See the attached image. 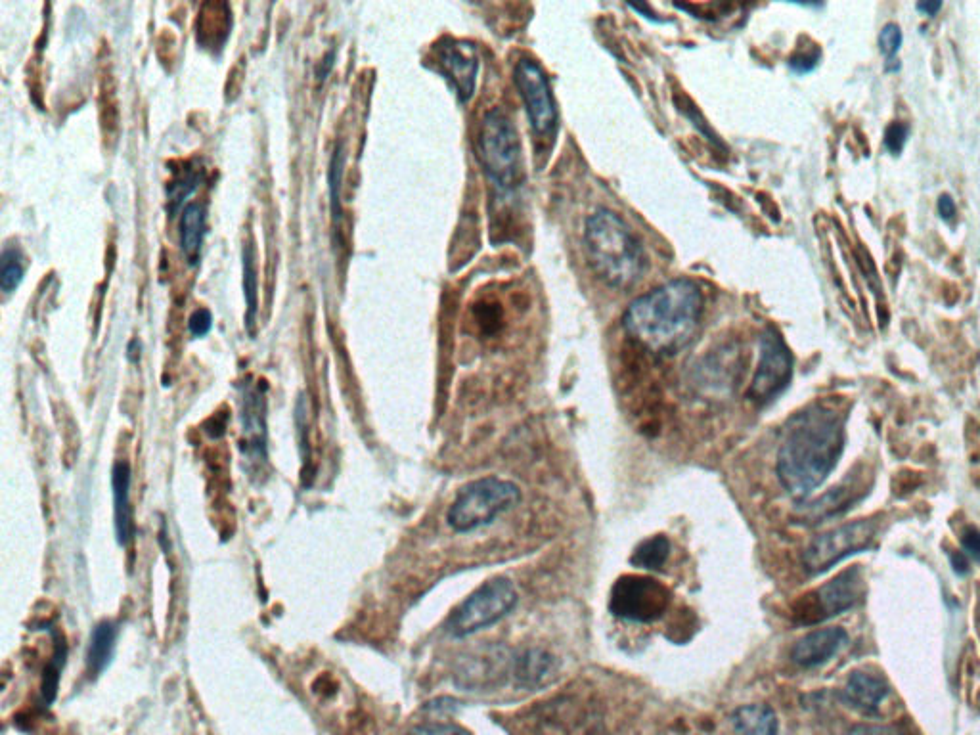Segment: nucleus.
I'll return each mask as SVG.
<instances>
[{
    "mask_svg": "<svg viewBox=\"0 0 980 735\" xmlns=\"http://www.w3.org/2000/svg\"><path fill=\"white\" fill-rule=\"evenodd\" d=\"M845 450V418L825 404H810L783 427L776 471L781 487L806 498L822 487Z\"/></svg>",
    "mask_w": 980,
    "mask_h": 735,
    "instance_id": "nucleus-1",
    "label": "nucleus"
},
{
    "mask_svg": "<svg viewBox=\"0 0 980 735\" xmlns=\"http://www.w3.org/2000/svg\"><path fill=\"white\" fill-rule=\"evenodd\" d=\"M701 314L699 286L678 278L632 301L624 312L623 326L649 353L674 355L693 339Z\"/></svg>",
    "mask_w": 980,
    "mask_h": 735,
    "instance_id": "nucleus-2",
    "label": "nucleus"
},
{
    "mask_svg": "<svg viewBox=\"0 0 980 735\" xmlns=\"http://www.w3.org/2000/svg\"><path fill=\"white\" fill-rule=\"evenodd\" d=\"M584 245L590 267L611 288H628L642 276L646 267L644 249L623 219L600 209L586 221Z\"/></svg>",
    "mask_w": 980,
    "mask_h": 735,
    "instance_id": "nucleus-3",
    "label": "nucleus"
},
{
    "mask_svg": "<svg viewBox=\"0 0 980 735\" xmlns=\"http://www.w3.org/2000/svg\"><path fill=\"white\" fill-rule=\"evenodd\" d=\"M521 502V489L506 479L485 477L458 492L448 510V525L456 533H471L490 525L498 515L510 512Z\"/></svg>",
    "mask_w": 980,
    "mask_h": 735,
    "instance_id": "nucleus-4",
    "label": "nucleus"
},
{
    "mask_svg": "<svg viewBox=\"0 0 980 735\" xmlns=\"http://www.w3.org/2000/svg\"><path fill=\"white\" fill-rule=\"evenodd\" d=\"M485 173L500 190H512L521 179V142L510 117L500 110L485 115L479 133Z\"/></svg>",
    "mask_w": 980,
    "mask_h": 735,
    "instance_id": "nucleus-5",
    "label": "nucleus"
},
{
    "mask_svg": "<svg viewBox=\"0 0 980 735\" xmlns=\"http://www.w3.org/2000/svg\"><path fill=\"white\" fill-rule=\"evenodd\" d=\"M881 535V525L877 519H860L831 529L824 535L816 536L802 554L804 571L812 577L822 575L841 563L843 559L868 552Z\"/></svg>",
    "mask_w": 980,
    "mask_h": 735,
    "instance_id": "nucleus-6",
    "label": "nucleus"
},
{
    "mask_svg": "<svg viewBox=\"0 0 980 735\" xmlns=\"http://www.w3.org/2000/svg\"><path fill=\"white\" fill-rule=\"evenodd\" d=\"M515 603L517 592L510 580L504 577L490 579L454 609L446 623V630L454 638H466L504 619Z\"/></svg>",
    "mask_w": 980,
    "mask_h": 735,
    "instance_id": "nucleus-7",
    "label": "nucleus"
},
{
    "mask_svg": "<svg viewBox=\"0 0 980 735\" xmlns=\"http://www.w3.org/2000/svg\"><path fill=\"white\" fill-rule=\"evenodd\" d=\"M670 603L672 592L661 580L647 575H623L611 588L609 611L630 623H655L665 617Z\"/></svg>",
    "mask_w": 980,
    "mask_h": 735,
    "instance_id": "nucleus-8",
    "label": "nucleus"
},
{
    "mask_svg": "<svg viewBox=\"0 0 980 735\" xmlns=\"http://www.w3.org/2000/svg\"><path fill=\"white\" fill-rule=\"evenodd\" d=\"M864 594L866 580L862 569L850 567L835 579L825 582L814 594L806 596L801 603V609H797V617L802 623L824 621L856 607Z\"/></svg>",
    "mask_w": 980,
    "mask_h": 735,
    "instance_id": "nucleus-9",
    "label": "nucleus"
},
{
    "mask_svg": "<svg viewBox=\"0 0 980 735\" xmlns=\"http://www.w3.org/2000/svg\"><path fill=\"white\" fill-rule=\"evenodd\" d=\"M793 378V355L776 330H766L760 339V360L749 387V399L768 404L780 397Z\"/></svg>",
    "mask_w": 980,
    "mask_h": 735,
    "instance_id": "nucleus-10",
    "label": "nucleus"
},
{
    "mask_svg": "<svg viewBox=\"0 0 980 735\" xmlns=\"http://www.w3.org/2000/svg\"><path fill=\"white\" fill-rule=\"evenodd\" d=\"M513 79L527 108L533 131L538 136H552L557 129V108L544 69L533 60H521L515 66Z\"/></svg>",
    "mask_w": 980,
    "mask_h": 735,
    "instance_id": "nucleus-11",
    "label": "nucleus"
},
{
    "mask_svg": "<svg viewBox=\"0 0 980 735\" xmlns=\"http://www.w3.org/2000/svg\"><path fill=\"white\" fill-rule=\"evenodd\" d=\"M265 393L261 387L245 385L242 393V448L249 462L261 464L267 458V422H265Z\"/></svg>",
    "mask_w": 980,
    "mask_h": 735,
    "instance_id": "nucleus-12",
    "label": "nucleus"
},
{
    "mask_svg": "<svg viewBox=\"0 0 980 735\" xmlns=\"http://www.w3.org/2000/svg\"><path fill=\"white\" fill-rule=\"evenodd\" d=\"M437 58L452 87L458 92L460 100L462 102L469 100L475 90L477 71H479V58L475 46L464 41H446L437 48Z\"/></svg>",
    "mask_w": 980,
    "mask_h": 735,
    "instance_id": "nucleus-13",
    "label": "nucleus"
},
{
    "mask_svg": "<svg viewBox=\"0 0 980 735\" xmlns=\"http://www.w3.org/2000/svg\"><path fill=\"white\" fill-rule=\"evenodd\" d=\"M848 634L839 626L818 628L802 636L791 649V659L802 669H814L833 659L843 647L847 646Z\"/></svg>",
    "mask_w": 980,
    "mask_h": 735,
    "instance_id": "nucleus-14",
    "label": "nucleus"
},
{
    "mask_svg": "<svg viewBox=\"0 0 980 735\" xmlns=\"http://www.w3.org/2000/svg\"><path fill=\"white\" fill-rule=\"evenodd\" d=\"M889 691V682L881 674L869 670H854L843 688V699L852 709L873 714L879 711L881 703L889 697Z\"/></svg>",
    "mask_w": 980,
    "mask_h": 735,
    "instance_id": "nucleus-15",
    "label": "nucleus"
},
{
    "mask_svg": "<svg viewBox=\"0 0 980 735\" xmlns=\"http://www.w3.org/2000/svg\"><path fill=\"white\" fill-rule=\"evenodd\" d=\"M860 489H864L862 483L854 477H848L847 481L841 483L839 487L827 490L820 498L808 502L804 508L799 510V519L802 523H814L816 525V523H822L829 517L841 515V513L847 512L848 508H852V504L856 500H860V492H862Z\"/></svg>",
    "mask_w": 980,
    "mask_h": 735,
    "instance_id": "nucleus-16",
    "label": "nucleus"
},
{
    "mask_svg": "<svg viewBox=\"0 0 980 735\" xmlns=\"http://www.w3.org/2000/svg\"><path fill=\"white\" fill-rule=\"evenodd\" d=\"M112 485L117 540L121 546H127L134 538L133 508H131V468L127 462L115 464Z\"/></svg>",
    "mask_w": 980,
    "mask_h": 735,
    "instance_id": "nucleus-17",
    "label": "nucleus"
},
{
    "mask_svg": "<svg viewBox=\"0 0 980 735\" xmlns=\"http://www.w3.org/2000/svg\"><path fill=\"white\" fill-rule=\"evenodd\" d=\"M205 234H207V207L201 201H192L182 209V217H180V247L190 267H196L200 263Z\"/></svg>",
    "mask_w": 980,
    "mask_h": 735,
    "instance_id": "nucleus-18",
    "label": "nucleus"
},
{
    "mask_svg": "<svg viewBox=\"0 0 980 735\" xmlns=\"http://www.w3.org/2000/svg\"><path fill=\"white\" fill-rule=\"evenodd\" d=\"M737 735H780V722L768 705H745L732 714Z\"/></svg>",
    "mask_w": 980,
    "mask_h": 735,
    "instance_id": "nucleus-19",
    "label": "nucleus"
},
{
    "mask_svg": "<svg viewBox=\"0 0 980 735\" xmlns=\"http://www.w3.org/2000/svg\"><path fill=\"white\" fill-rule=\"evenodd\" d=\"M117 632H119V628L112 621H104V623L98 624L92 630L89 655H87L90 672L100 674L102 670L110 665L113 649H115V640H117Z\"/></svg>",
    "mask_w": 980,
    "mask_h": 735,
    "instance_id": "nucleus-20",
    "label": "nucleus"
},
{
    "mask_svg": "<svg viewBox=\"0 0 980 735\" xmlns=\"http://www.w3.org/2000/svg\"><path fill=\"white\" fill-rule=\"evenodd\" d=\"M554 659L542 651H525L513 661V674L525 686L544 684L548 676L554 674Z\"/></svg>",
    "mask_w": 980,
    "mask_h": 735,
    "instance_id": "nucleus-21",
    "label": "nucleus"
},
{
    "mask_svg": "<svg viewBox=\"0 0 980 735\" xmlns=\"http://www.w3.org/2000/svg\"><path fill=\"white\" fill-rule=\"evenodd\" d=\"M670 554L669 538L665 535L649 536L644 542L638 544L634 554L630 557V563L638 569L646 571H659L667 563Z\"/></svg>",
    "mask_w": 980,
    "mask_h": 735,
    "instance_id": "nucleus-22",
    "label": "nucleus"
},
{
    "mask_svg": "<svg viewBox=\"0 0 980 735\" xmlns=\"http://www.w3.org/2000/svg\"><path fill=\"white\" fill-rule=\"evenodd\" d=\"M242 261H244V295H245V324L253 332L255 318L259 311V276H257V265H255V249L253 245L245 244L242 251Z\"/></svg>",
    "mask_w": 980,
    "mask_h": 735,
    "instance_id": "nucleus-23",
    "label": "nucleus"
},
{
    "mask_svg": "<svg viewBox=\"0 0 980 735\" xmlns=\"http://www.w3.org/2000/svg\"><path fill=\"white\" fill-rule=\"evenodd\" d=\"M23 274H25V259L20 247L6 245L0 257V290L6 295L14 293L22 284Z\"/></svg>",
    "mask_w": 980,
    "mask_h": 735,
    "instance_id": "nucleus-24",
    "label": "nucleus"
},
{
    "mask_svg": "<svg viewBox=\"0 0 980 735\" xmlns=\"http://www.w3.org/2000/svg\"><path fill=\"white\" fill-rule=\"evenodd\" d=\"M343 167H345V152H343V144L339 142L335 146L334 154H332V159H330V169H328L330 207H332L334 221H337L341 217V180H343Z\"/></svg>",
    "mask_w": 980,
    "mask_h": 735,
    "instance_id": "nucleus-25",
    "label": "nucleus"
},
{
    "mask_svg": "<svg viewBox=\"0 0 980 735\" xmlns=\"http://www.w3.org/2000/svg\"><path fill=\"white\" fill-rule=\"evenodd\" d=\"M64 663H66V646H64V640H58L54 657L46 667L45 680H43V701L46 705H50L58 695V684H60V674L64 669Z\"/></svg>",
    "mask_w": 980,
    "mask_h": 735,
    "instance_id": "nucleus-26",
    "label": "nucleus"
},
{
    "mask_svg": "<svg viewBox=\"0 0 980 735\" xmlns=\"http://www.w3.org/2000/svg\"><path fill=\"white\" fill-rule=\"evenodd\" d=\"M200 180V173L190 169V171H186V175H182L179 179L173 180L167 186V196H169V207L167 209H169L171 217H175V213L182 207L184 200L198 188Z\"/></svg>",
    "mask_w": 980,
    "mask_h": 735,
    "instance_id": "nucleus-27",
    "label": "nucleus"
},
{
    "mask_svg": "<svg viewBox=\"0 0 980 735\" xmlns=\"http://www.w3.org/2000/svg\"><path fill=\"white\" fill-rule=\"evenodd\" d=\"M900 46H902V29L898 27V23H887L879 35V48L885 54L887 62L896 60Z\"/></svg>",
    "mask_w": 980,
    "mask_h": 735,
    "instance_id": "nucleus-28",
    "label": "nucleus"
},
{
    "mask_svg": "<svg viewBox=\"0 0 980 735\" xmlns=\"http://www.w3.org/2000/svg\"><path fill=\"white\" fill-rule=\"evenodd\" d=\"M910 136V127L902 121H894L885 129V148L891 152L892 156H900L906 140Z\"/></svg>",
    "mask_w": 980,
    "mask_h": 735,
    "instance_id": "nucleus-29",
    "label": "nucleus"
},
{
    "mask_svg": "<svg viewBox=\"0 0 980 735\" xmlns=\"http://www.w3.org/2000/svg\"><path fill=\"white\" fill-rule=\"evenodd\" d=\"M406 735H471L469 730L458 726V724H448V722H427L412 728Z\"/></svg>",
    "mask_w": 980,
    "mask_h": 735,
    "instance_id": "nucleus-30",
    "label": "nucleus"
},
{
    "mask_svg": "<svg viewBox=\"0 0 980 735\" xmlns=\"http://www.w3.org/2000/svg\"><path fill=\"white\" fill-rule=\"evenodd\" d=\"M820 58H822V50L816 45H810L808 48H804V50H799L791 58L789 66L793 67V71H797V73H808V71H812L814 67L818 66Z\"/></svg>",
    "mask_w": 980,
    "mask_h": 735,
    "instance_id": "nucleus-31",
    "label": "nucleus"
},
{
    "mask_svg": "<svg viewBox=\"0 0 980 735\" xmlns=\"http://www.w3.org/2000/svg\"><path fill=\"white\" fill-rule=\"evenodd\" d=\"M211 328H213V316L207 309H198V311L192 312V316L188 318V330L194 337H203V335L209 334Z\"/></svg>",
    "mask_w": 980,
    "mask_h": 735,
    "instance_id": "nucleus-32",
    "label": "nucleus"
},
{
    "mask_svg": "<svg viewBox=\"0 0 980 735\" xmlns=\"http://www.w3.org/2000/svg\"><path fill=\"white\" fill-rule=\"evenodd\" d=\"M963 554L980 561V531L977 527H967L961 536Z\"/></svg>",
    "mask_w": 980,
    "mask_h": 735,
    "instance_id": "nucleus-33",
    "label": "nucleus"
},
{
    "mask_svg": "<svg viewBox=\"0 0 980 735\" xmlns=\"http://www.w3.org/2000/svg\"><path fill=\"white\" fill-rule=\"evenodd\" d=\"M936 209H938V215L944 219V221H952L956 215H958V207H956V201L952 196L948 194H942L938 198V203H936Z\"/></svg>",
    "mask_w": 980,
    "mask_h": 735,
    "instance_id": "nucleus-34",
    "label": "nucleus"
},
{
    "mask_svg": "<svg viewBox=\"0 0 980 735\" xmlns=\"http://www.w3.org/2000/svg\"><path fill=\"white\" fill-rule=\"evenodd\" d=\"M334 60L335 52L334 50H330V52L324 56V60H322V62L316 66V79H318V81H326V77L330 75V71H332V67H334Z\"/></svg>",
    "mask_w": 980,
    "mask_h": 735,
    "instance_id": "nucleus-35",
    "label": "nucleus"
},
{
    "mask_svg": "<svg viewBox=\"0 0 980 735\" xmlns=\"http://www.w3.org/2000/svg\"><path fill=\"white\" fill-rule=\"evenodd\" d=\"M915 8H917V12L933 18V16L938 14V10L942 8V2L940 0H923V2H917Z\"/></svg>",
    "mask_w": 980,
    "mask_h": 735,
    "instance_id": "nucleus-36",
    "label": "nucleus"
},
{
    "mask_svg": "<svg viewBox=\"0 0 980 735\" xmlns=\"http://www.w3.org/2000/svg\"><path fill=\"white\" fill-rule=\"evenodd\" d=\"M950 561L954 565V571L959 573V575H965L969 571V561H967V556L963 552H952Z\"/></svg>",
    "mask_w": 980,
    "mask_h": 735,
    "instance_id": "nucleus-37",
    "label": "nucleus"
},
{
    "mask_svg": "<svg viewBox=\"0 0 980 735\" xmlns=\"http://www.w3.org/2000/svg\"><path fill=\"white\" fill-rule=\"evenodd\" d=\"M140 349H142L140 341H138V339H133V341L129 343V349H127V357H129V360L136 362V360L140 358Z\"/></svg>",
    "mask_w": 980,
    "mask_h": 735,
    "instance_id": "nucleus-38",
    "label": "nucleus"
}]
</instances>
